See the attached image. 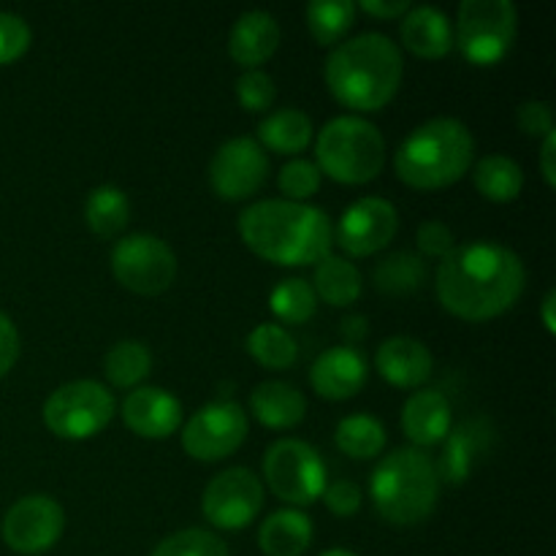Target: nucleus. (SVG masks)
Wrapping results in <instances>:
<instances>
[{"label":"nucleus","instance_id":"obj_1","mask_svg":"<svg viewBox=\"0 0 556 556\" xmlns=\"http://www.w3.org/2000/svg\"><path fill=\"white\" fill-rule=\"evenodd\" d=\"M527 271L519 255L497 242H467L438 266V299L451 315L492 320L508 313L525 293Z\"/></svg>","mask_w":556,"mask_h":556},{"label":"nucleus","instance_id":"obj_2","mask_svg":"<svg viewBox=\"0 0 556 556\" xmlns=\"http://www.w3.org/2000/svg\"><path fill=\"white\" fill-rule=\"evenodd\" d=\"M242 242L280 266H313L331 255L334 226L324 210L288 199L255 201L239 215Z\"/></svg>","mask_w":556,"mask_h":556},{"label":"nucleus","instance_id":"obj_3","mask_svg":"<svg viewBox=\"0 0 556 556\" xmlns=\"http://www.w3.org/2000/svg\"><path fill=\"white\" fill-rule=\"evenodd\" d=\"M402 52L383 33L342 41L326 60V85L331 96L356 112H378L402 85Z\"/></svg>","mask_w":556,"mask_h":556},{"label":"nucleus","instance_id":"obj_4","mask_svg":"<svg viewBox=\"0 0 556 556\" xmlns=\"http://www.w3.org/2000/svg\"><path fill=\"white\" fill-rule=\"evenodd\" d=\"M476 155L470 128L454 117H434L418 125L394 157L396 177L418 190H438L459 182Z\"/></svg>","mask_w":556,"mask_h":556},{"label":"nucleus","instance_id":"obj_5","mask_svg":"<svg viewBox=\"0 0 556 556\" xmlns=\"http://www.w3.org/2000/svg\"><path fill=\"white\" fill-rule=\"evenodd\" d=\"M375 510L396 527H416L434 514L440 478L421 448H396L383 456L369 478Z\"/></svg>","mask_w":556,"mask_h":556},{"label":"nucleus","instance_id":"obj_6","mask_svg":"<svg viewBox=\"0 0 556 556\" xmlns=\"http://www.w3.org/2000/svg\"><path fill=\"white\" fill-rule=\"evenodd\" d=\"M320 174L334 182L364 185L372 182L386 163V139L369 119L358 114H342L324 125L315 144Z\"/></svg>","mask_w":556,"mask_h":556},{"label":"nucleus","instance_id":"obj_7","mask_svg":"<svg viewBox=\"0 0 556 556\" xmlns=\"http://www.w3.org/2000/svg\"><path fill=\"white\" fill-rule=\"evenodd\" d=\"M117 413V402L106 386L96 380H74L60 386L43 402V424L63 440L96 438Z\"/></svg>","mask_w":556,"mask_h":556},{"label":"nucleus","instance_id":"obj_8","mask_svg":"<svg viewBox=\"0 0 556 556\" xmlns=\"http://www.w3.org/2000/svg\"><path fill=\"white\" fill-rule=\"evenodd\" d=\"M519 11L510 0H465L456 20L462 54L476 65H497L516 41Z\"/></svg>","mask_w":556,"mask_h":556},{"label":"nucleus","instance_id":"obj_9","mask_svg":"<svg viewBox=\"0 0 556 556\" xmlns=\"http://www.w3.org/2000/svg\"><path fill=\"white\" fill-rule=\"evenodd\" d=\"M264 476L275 497L288 505H313L329 483L326 462L318 451L293 438L269 445L264 456Z\"/></svg>","mask_w":556,"mask_h":556},{"label":"nucleus","instance_id":"obj_10","mask_svg":"<svg viewBox=\"0 0 556 556\" xmlns=\"http://www.w3.org/2000/svg\"><path fill=\"white\" fill-rule=\"evenodd\" d=\"M112 271L128 291L157 296L168 291L177 277V255L155 233H130L114 244Z\"/></svg>","mask_w":556,"mask_h":556},{"label":"nucleus","instance_id":"obj_11","mask_svg":"<svg viewBox=\"0 0 556 556\" xmlns=\"http://www.w3.org/2000/svg\"><path fill=\"white\" fill-rule=\"evenodd\" d=\"M248 413L237 402H210L182 427V448L199 462H220L248 438Z\"/></svg>","mask_w":556,"mask_h":556},{"label":"nucleus","instance_id":"obj_12","mask_svg":"<svg viewBox=\"0 0 556 556\" xmlns=\"http://www.w3.org/2000/svg\"><path fill=\"white\" fill-rule=\"evenodd\" d=\"M264 508V486L248 467H231L212 478L201 497L206 521L217 530H244Z\"/></svg>","mask_w":556,"mask_h":556},{"label":"nucleus","instance_id":"obj_13","mask_svg":"<svg viewBox=\"0 0 556 556\" xmlns=\"http://www.w3.org/2000/svg\"><path fill=\"white\" fill-rule=\"evenodd\" d=\"M269 177V157L250 136H237L220 144L210 161V185L223 201H244L258 193Z\"/></svg>","mask_w":556,"mask_h":556},{"label":"nucleus","instance_id":"obj_14","mask_svg":"<svg viewBox=\"0 0 556 556\" xmlns=\"http://www.w3.org/2000/svg\"><path fill=\"white\" fill-rule=\"evenodd\" d=\"M65 514L58 500L47 494H27L16 500L3 519V541L11 552L36 556L49 552L60 541Z\"/></svg>","mask_w":556,"mask_h":556},{"label":"nucleus","instance_id":"obj_15","mask_svg":"<svg viewBox=\"0 0 556 556\" xmlns=\"http://www.w3.org/2000/svg\"><path fill=\"white\" fill-rule=\"evenodd\" d=\"M396 228H400L396 206L378 195H367L353 201L342 212L340 226L334 228V242L353 258H364L383 250L396 237Z\"/></svg>","mask_w":556,"mask_h":556},{"label":"nucleus","instance_id":"obj_16","mask_svg":"<svg viewBox=\"0 0 556 556\" xmlns=\"http://www.w3.org/2000/svg\"><path fill=\"white\" fill-rule=\"evenodd\" d=\"M123 421L139 438H172L182 427V405L168 391L155 389V386H139V389H134L125 396Z\"/></svg>","mask_w":556,"mask_h":556},{"label":"nucleus","instance_id":"obj_17","mask_svg":"<svg viewBox=\"0 0 556 556\" xmlns=\"http://www.w3.org/2000/svg\"><path fill=\"white\" fill-rule=\"evenodd\" d=\"M369 378L367 358L351 345L329 348L309 369V383L324 400H351L364 389Z\"/></svg>","mask_w":556,"mask_h":556},{"label":"nucleus","instance_id":"obj_18","mask_svg":"<svg viewBox=\"0 0 556 556\" xmlns=\"http://www.w3.org/2000/svg\"><path fill=\"white\" fill-rule=\"evenodd\" d=\"M492 434V427L483 418H472V421H465L456 429H451L448 438L443 440L440 462L434 465L440 481L451 483V486H462L472 476L483 454H486Z\"/></svg>","mask_w":556,"mask_h":556},{"label":"nucleus","instance_id":"obj_19","mask_svg":"<svg viewBox=\"0 0 556 556\" xmlns=\"http://www.w3.org/2000/svg\"><path fill=\"white\" fill-rule=\"evenodd\" d=\"M432 353L413 337H391L375 353V369L396 389H416L432 375Z\"/></svg>","mask_w":556,"mask_h":556},{"label":"nucleus","instance_id":"obj_20","mask_svg":"<svg viewBox=\"0 0 556 556\" xmlns=\"http://www.w3.org/2000/svg\"><path fill=\"white\" fill-rule=\"evenodd\" d=\"M280 47V25L269 11H244L228 36V54L248 71L264 65Z\"/></svg>","mask_w":556,"mask_h":556},{"label":"nucleus","instance_id":"obj_21","mask_svg":"<svg viewBox=\"0 0 556 556\" xmlns=\"http://www.w3.org/2000/svg\"><path fill=\"white\" fill-rule=\"evenodd\" d=\"M400 38L407 52L427 60H440L454 47L451 20L434 5H416L400 22Z\"/></svg>","mask_w":556,"mask_h":556},{"label":"nucleus","instance_id":"obj_22","mask_svg":"<svg viewBox=\"0 0 556 556\" xmlns=\"http://www.w3.org/2000/svg\"><path fill=\"white\" fill-rule=\"evenodd\" d=\"M402 429L421 448L443 443L451 432L448 400L440 391H416L402 407Z\"/></svg>","mask_w":556,"mask_h":556},{"label":"nucleus","instance_id":"obj_23","mask_svg":"<svg viewBox=\"0 0 556 556\" xmlns=\"http://www.w3.org/2000/svg\"><path fill=\"white\" fill-rule=\"evenodd\" d=\"M250 410L264 427L291 429L304 421L307 400L296 386L282 383V380H266V383L255 386L250 394Z\"/></svg>","mask_w":556,"mask_h":556},{"label":"nucleus","instance_id":"obj_24","mask_svg":"<svg viewBox=\"0 0 556 556\" xmlns=\"http://www.w3.org/2000/svg\"><path fill=\"white\" fill-rule=\"evenodd\" d=\"M258 543L266 556H302L313 543V521L296 508L275 510L261 525Z\"/></svg>","mask_w":556,"mask_h":556},{"label":"nucleus","instance_id":"obj_25","mask_svg":"<svg viewBox=\"0 0 556 556\" xmlns=\"http://www.w3.org/2000/svg\"><path fill=\"white\" fill-rule=\"evenodd\" d=\"M258 139L271 152L296 155V152L307 150L313 141V123L302 109H277L258 125Z\"/></svg>","mask_w":556,"mask_h":556},{"label":"nucleus","instance_id":"obj_26","mask_svg":"<svg viewBox=\"0 0 556 556\" xmlns=\"http://www.w3.org/2000/svg\"><path fill=\"white\" fill-rule=\"evenodd\" d=\"M313 291L331 307H348L362 296V271L356 269L353 261L326 255L324 261L315 264Z\"/></svg>","mask_w":556,"mask_h":556},{"label":"nucleus","instance_id":"obj_27","mask_svg":"<svg viewBox=\"0 0 556 556\" xmlns=\"http://www.w3.org/2000/svg\"><path fill=\"white\" fill-rule=\"evenodd\" d=\"M472 182L483 199L494 201V204H508V201L519 199L521 188H525V172L514 157L486 155L478 161Z\"/></svg>","mask_w":556,"mask_h":556},{"label":"nucleus","instance_id":"obj_28","mask_svg":"<svg viewBox=\"0 0 556 556\" xmlns=\"http://www.w3.org/2000/svg\"><path fill=\"white\" fill-rule=\"evenodd\" d=\"M85 220L90 231L101 239H112L123 233L130 220V201L114 185H101L92 188L85 201Z\"/></svg>","mask_w":556,"mask_h":556},{"label":"nucleus","instance_id":"obj_29","mask_svg":"<svg viewBox=\"0 0 556 556\" xmlns=\"http://www.w3.org/2000/svg\"><path fill=\"white\" fill-rule=\"evenodd\" d=\"M334 440L351 459H375L386 445V427L369 413H353L337 424Z\"/></svg>","mask_w":556,"mask_h":556},{"label":"nucleus","instance_id":"obj_30","mask_svg":"<svg viewBox=\"0 0 556 556\" xmlns=\"http://www.w3.org/2000/svg\"><path fill=\"white\" fill-rule=\"evenodd\" d=\"M109 383L114 389H139L141 380L152 372V353L144 342L123 340L112 345L103 362Z\"/></svg>","mask_w":556,"mask_h":556},{"label":"nucleus","instance_id":"obj_31","mask_svg":"<svg viewBox=\"0 0 556 556\" xmlns=\"http://www.w3.org/2000/svg\"><path fill=\"white\" fill-rule=\"evenodd\" d=\"M424 277H427V264L421 261V255L407 253V250L391 253L389 258L375 266V286L380 293H391V296L418 291Z\"/></svg>","mask_w":556,"mask_h":556},{"label":"nucleus","instance_id":"obj_32","mask_svg":"<svg viewBox=\"0 0 556 556\" xmlns=\"http://www.w3.org/2000/svg\"><path fill=\"white\" fill-rule=\"evenodd\" d=\"M248 353L266 369H288L296 362V340L277 324H261L248 334Z\"/></svg>","mask_w":556,"mask_h":556},{"label":"nucleus","instance_id":"obj_33","mask_svg":"<svg viewBox=\"0 0 556 556\" xmlns=\"http://www.w3.org/2000/svg\"><path fill=\"white\" fill-rule=\"evenodd\" d=\"M356 20V3L351 0H313L307 5V25L320 47L340 41Z\"/></svg>","mask_w":556,"mask_h":556},{"label":"nucleus","instance_id":"obj_34","mask_svg":"<svg viewBox=\"0 0 556 556\" xmlns=\"http://www.w3.org/2000/svg\"><path fill=\"white\" fill-rule=\"evenodd\" d=\"M315 307H318V296L302 277H288L269 293V309L282 324H307L315 315Z\"/></svg>","mask_w":556,"mask_h":556},{"label":"nucleus","instance_id":"obj_35","mask_svg":"<svg viewBox=\"0 0 556 556\" xmlns=\"http://www.w3.org/2000/svg\"><path fill=\"white\" fill-rule=\"evenodd\" d=\"M152 556H231L228 546L206 530H182L157 543Z\"/></svg>","mask_w":556,"mask_h":556},{"label":"nucleus","instance_id":"obj_36","mask_svg":"<svg viewBox=\"0 0 556 556\" xmlns=\"http://www.w3.org/2000/svg\"><path fill=\"white\" fill-rule=\"evenodd\" d=\"M277 185H280L282 195H288V201H304L309 195L318 193L320 188V168L315 166L313 161H304V157H296V161L286 163L280 168V177H277Z\"/></svg>","mask_w":556,"mask_h":556},{"label":"nucleus","instance_id":"obj_37","mask_svg":"<svg viewBox=\"0 0 556 556\" xmlns=\"http://www.w3.org/2000/svg\"><path fill=\"white\" fill-rule=\"evenodd\" d=\"M275 96H277L275 79H271L266 71L261 68L244 71V74L237 79V98L248 112H266V109L275 103Z\"/></svg>","mask_w":556,"mask_h":556},{"label":"nucleus","instance_id":"obj_38","mask_svg":"<svg viewBox=\"0 0 556 556\" xmlns=\"http://www.w3.org/2000/svg\"><path fill=\"white\" fill-rule=\"evenodd\" d=\"M30 25L22 16L0 11V65L14 63L30 47Z\"/></svg>","mask_w":556,"mask_h":556},{"label":"nucleus","instance_id":"obj_39","mask_svg":"<svg viewBox=\"0 0 556 556\" xmlns=\"http://www.w3.org/2000/svg\"><path fill=\"white\" fill-rule=\"evenodd\" d=\"M320 497H324L326 508H329L331 514L345 516V519L362 508V489H358L353 481H345V478H340V481L334 483H326Z\"/></svg>","mask_w":556,"mask_h":556},{"label":"nucleus","instance_id":"obj_40","mask_svg":"<svg viewBox=\"0 0 556 556\" xmlns=\"http://www.w3.org/2000/svg\"><path fill=\"white\" fill-rule=\"evenodd\" d=\"M416 242H418V250H421L424 255L443 261L445 255L454 250V233H451V228L445 226V223L427 220L418 226Z\"/></svg>","mask_w":556,"mask_h":556},{"label":"nucleus","instance_id":"obj_41","mask_svg":"<svg viewBox=\"0 0 556 556\" xmlns=\"http://www.w3.org/2000/svg\"><path fill=\"white\" fill-rule=\"evenodd\" d=\"M516 123L527 136H548L554 130V114L546 101H527L516 112Z\"/></svg>","mask_w":556,"mask_h":556},{"label":"nucleus","instance_id":"obj_42","mask_svg":"<svg viewBox=\"0 0 556 556\" xmlns=\"http://www.w3.org/2000/svg\"><path fill=\"white\" fill-rule=\"evenodd\" d=\"M16 358H20V334H16L14 320L0 313V378L14 369Z\"/></svg>","mask_w":556,"mask_h":556},{"label":"nucleus","instance_id":"obj_43","mask_svg":"<svg viewBox=\"0 0 556 556\" xmlns=\"http://www.w3.org/2000/svg\"><path fill=\"white\" fill-rule=\"evenodd\" d=\"M362 9L380 20H400L413 9L410 0H362Z\"/></svg>","mask_w":556,"mask_h":556},{"label":"nucleus","instance_id":"obj_44","mask_svg":"<svg viewBox=\"0 0 556 556\" xmlns=\"http://www.w3.org/2000/svg\"><path fill=\"white\" fill-rule=\"evenodd\" d=\"M556 134L552 130L548 136H543V150H541V172H543V179H546L548 185H556V168H554V155H556Z\"/></svg>","mask_w":556,"mask_h":556},{"label":"nucleus","instance_id":"obj_45","mask_svg":"<svg viewBox=\"0 0 556 556\" xmlns=\"http://www.w3.org/2000/svg\"><path fill=\"white\" fill-rule=\"evenodd\" d=\"M367 331H369V324L367 318H362V315H348V318L340 324V334L351 342V348L353 342H362L364 337H367Z\"/></svg>","mask_w":556,"mask_h":556},{"label":"nucleus","instance_id":"obj_46","mask_svg":"<svg viewBox=\"0 0 556 556\" xmlns=\"http://www.w3.org/2000/svg\"><path fill=\"white\" fill-rule=\"evenodd\" d=\"M554 299H556V293L554 291H548L546 293V299H543V324H546V329L552 331H556V320H554Z\"/></svg>","mask_w":556,"mask_h":556},{"label":"nucleus","instance_id":"obj_47","mask_svg":"<svg viewBox=\"0 0 556 556\" xmlns=\"http://www.w3.org/2000/svg\"><path fill=\"white\" fill-rule=\"evenodd\" d=\"M320 556H358V554L348 552V548H329V552H324Z\"/></svg>","mask_w":556,"mask_h":556}]
</instances>
